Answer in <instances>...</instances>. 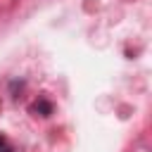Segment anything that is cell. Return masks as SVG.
Masks as SVG:
<instances>
[{
	"mask_svg": "<svg viewBox=\"0 0 152 152\" xmlns=\"http://www.w3.org/2000/svg\"><path fill=\"white\" fill-rule=\"evenodd\" d=\"M31 112H33V114H40V116H50V114H52V104L40 97V100H36V102L31 104Z\"/></svg>",
	"mask_w": 152,
	"mask_h": 152,
	"instance_id": "1",
	"label": "cell"
},
{
	"mask_svg": "<svg viewBox=\"0 0 152 152\" xmlns=\"http://www.w3.org/2000/svg\"><path fill=\"white\" fill-rule=\"evenodd\" d=\"M0 152H12V145L7 142L5 135H0Z\"/></svg>",
	"mask_w": 152,
	"mask_h": 152,
	"instance_id": "2",
	"label": "cell"
}]
</instances>
